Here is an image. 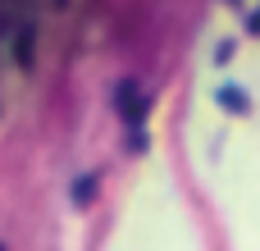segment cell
Listing matches in <instances>:
<instances>
[{"instance_id": "obj_7", "label": "cell", "mask_w": 260, "mask_h": 251, "mask_svg": "<svg viewBox=\"0 0 260 251\" xmlns=\"http://www.w3.org/2000/svg\"><path fill=\"white\" fill-rule=\"evenodd\" d=\"M128 146H133V151H146V137H142V128H133V137H128Z\"/></svg>"}, {"instance_id": "obj_3", "label": "cell", "mask_w": 260, "mask_h": 251, "mask_svg": "<svg viewBox=\"0 0 260 251\" xmlns=\"http://www.w3.org/2000/svg\"><path fill=\"white\" fill-rule=\"evenodd\" d=\"M215 105H219L224 114H247V110H251V96H247L242 87H219V91H215Z\"/></svg>"}, {"instance_id": "obj_4", "label": "cell", "mask_w": 260, "mask_h": 251, "mask_svg": "<svg viewBox=\"0 0 260 251\" xmlns=\"http://www.w3.org/2000/svg\"><path fill=\"white\" fill-rule=\"evenodd\" d=\"M14 55H18V64H32V27H23V32H18Z\"/></svg>"}, {"instance_id": "obj_5", "label": "cell", "mask_w": 260, "mask_h": 251, "mask_svg": "<svg viewBox=\"0 0 260 251\" xmlns=\"http://www.w3.org/2000/svg\"><path fill=\"white\" fill-rule=\"evenodd\" d=\"M229 55H233V41H219L215 46V64H229Z\"/></svg>"}, {"instance_id": "obj_8", "label": "cell", "mask_w": 260, "mask_h": 251, "mask_svg": "<svg viewBox=\"0 0 260 251\" xmlns=\"http://www.w3.org/2000/svg\"><path fill=\"white\" fill-rule=\"evenodd\" d=\"M0 251H5V247H0Z\"/></svg>"}, {"instance_id": "obj_2", "label": "cell", "mask_w": 260, "mask_h": 251, "mask_svg": "<svg viewBox=\"0 0 260 251\" xmlns=\"http://www.w3.org/2000/svg\"><path fill=\"white\" fill-rule=\"evenodd\" d=\"M96 192H101V169H87V174H78V178L69 183V201H73V206H91Z\"/></svg>"}, {"instance_id": "obj_1", "label": "cell", "mask_w": 260, "mask_h": 251, "mask_svg": "<svg viewBox=\"0 0 260 251\" xmlns=\"http://www.w3.org/2000/svg\"><path fill=\"white\" fill-rule=\"evenodd\" d=\"M114 114H119L123 123H133V128H137V119L146 114V96H142V82H137V78H123V82L114 87Z\"/></svg>"}, {"instance_id": "obj_6", "label": "cell", "mask_w": 260, "mask_h": 251, "mask_svg": "<svg viewBox=\"0 0 260 251\" xmlns=\"http://www.w3.org/2000/svg\"><path fill=\"white\" fill-rule=\"evenodd\" d=\"M247 27H251V37H260V5L247 14Z\"/></svg>"}]
</instances>
